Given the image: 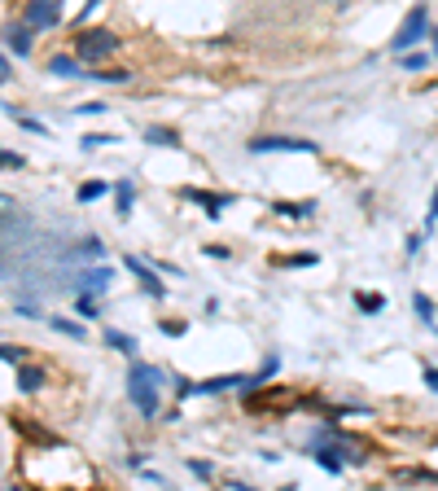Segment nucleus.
Returning <instances> with one entry per match:
<instances>
[{"label": "nucleus", "instance_id": "f257e3e1", "mask_svg": "<svg viewBox=\"0 0 438 491\" xmlns=\"http://www.w3.org/2000/svg\"><path fill=\"white\" fill-rule=\"evenodd\" d=\"M163 382H167V373L158 369V365H136L127 369V399H132L145 417H158V408H163Z\"/></svg>", "mask_w": 438, "mask_h": 491}, {"label": "nucleus", "instance_id": "f03ea898", "mask_svg": "<svg viewBox=\"0 0 438 491\" xmlns=\"http://www.w3.org/2000/svg\"><path fill=\"white\" fill-rule=\"evenodd\" d=\"M75 53H80L88 66L101 62V58H110V53H119V31H110V27H88V31H80V40H75Z\"/></svg>", "mask_w": 438, "mask_h": 491}, {"label": "nucleus", "instance_id": "7ed1b4c3", "mask_svg": "<svg viewBox=\"0 0 438 491\" xmlns=\"http://www.w3.org/2000/svg\"><path fill=\"white\" fill-rule=\"evenodd\" d=\"M425 31H429V9H425V5H412L407 18H403V27H399L395 40H390V48H395V53H407L412 44L425 40Z\"/></svg>", "mask_w": 438, "mask_h": 491}, {"label": "nucleus", "instance_id": "20e7f679", "mask_svg": "<svg viewBox=\"0 0 438 491\" xmlns=\"http://www.w3.org/2000/svg\"><path fill=\"white\" fill-rule=\"evenodd\" d=\"M58 18H62V0H27L22 5V22L31 31H53Z\"/></svg>", "mask_w": 438, "mask_h": 491}, {"label": "nucleus", "instance_id": "39448f33", "mask_svg": "<svg viewBox=\"0 0 438 491\" xmlns=\"http://www.w3.org/2000/svg\"><path fill=\"white\" fill-rule=\"evenodd\" d=\"M250 153H316V141H302V136H254Z\"/></svg>", "mask_w": 438, "mask_h": 491}, {"label": "nucleus", "instance_id": "423d86ee", "mask_svg": "<svg viewBox=\"0 0 438 491\" xmlns=\"http://www.w3.org/2000/svg\"><path fill=\"white\" fill-rule=\"evenodd\" d=\"M5 48H9V53H18V58L31 53V27H27V22H22V27H18V22H9V27H5Z\"/></svg>", "mask_w": 438, "mask_h": 491}, {"label": "nucleus", "instance_id": "0eeeda50", "mask_svg": "<svg viewBox=\"0 0 438 491\" xmlns=\"http://www.w3.org/2000/svg\"><path fill=\"white\" fill-rule=\"evenodd\" d=\"M110 281H114L110 268H88V272L80 276V286H84V294H101V290H110Z\"/></svg>", "mask_w": 438, "mask_h": 491}, {"label": "nucleus", "instance_id": "6e6552de", "mask_svg": "<svg viewBox=\"0 0 438 491\" xmlns=\"http://www.w3.org/2000/svg\"><path fill=\"white\" fill-rule=\"evenodd\" d=\"M48 75H62V80H84L88 70H80V66H75V58L58 53V58H48Z\"/></svg>", "mask_w": 438, "mask_h": 491}, {"label": "nucleus", "instance_id": "1a4fd4ad", "mask_svg": "<svg viewBox=\"0 0 438 491\" xmlns=\"http://www.w3.org/2000/svg\"><path fill=\"white\" fill-rule=\"evenodd\" d=\"M123 264H127V268H132V272L141 276V286H145L149 294H158V298H163V281H158V276H153V272H149V268H145L141 259H132V254H127V259H123Z\"/></svg>", "mask_w": 438, "mask_h": 491}, {"label": "nucleus", "instance_id": "9d476101", "mask_svg": "<svg viewBox=\"0 0 438 491\" xmlns=\"http://www.w3.org/2000/svg\"><path fill=\"white\" fill-rule=\"evenodd\" d=\"M185 198H189V202H202L211 215H219V206H228L224 193H206V189H185Z\"/></svg>", "mask_w": 438, "mask_h": 491}, {"label": "nucleus", "instance_id": "9b49d317", "mask_svg": "<svg viewBox=\"0 0 438 491\" xmlns=\"http://www.w3.org/2000/svg\"><path fill=\"white\" fill-rule=\"evenodd\" d=\"M48 377H44V369H27V365H18V386L22 391H40Z\"/></svg>", "mask_w": 438, "mask_h": 491}, {"label": "nucleus", "instance_id": "f8f14e48", "mask_svg": "<svg viewBox=\"0 0 438 491\" xmlns=\"http://www.w3.org/2000/svg\"><path fill=\"white\" fill-rule=\"evenodd\" d=\"M106 347H114V351H127V355H132V351H136V338H132V333H119V329H106Z\"/></svg>", "mask_w": 438, "mask_h": 491}, {"label": "nucleus", "instance_id": "ddd939ff", "mask_svg": "<svg viewBox=\"0 0 438 491\" xmlns=\"http://www.w3.org/2000/svg\"><path fill=\"white\" fill-rule=\"evenodd\" d=\"M145 141H149V145H167V149H175V145H180V136L171 132V127H149Z\"/></svg>", "mask_w": 438, "mask_h": 491}, {"label": "nucleus", "instance_id": "4468645a", "mask_svg": "<svg viewBox=\"0 0 438 491\" xmlns=\"http://www.w3.org/2000/svg\"><path fill=\"white\" fill-rule=\"evenodd\" d=\"M312 206H316V202H276V211H280V215H290V220H294V215L307 220V215H312Z\"/></svg>", "mask_w": 438, "mask_h": 491}, {"label": "nucleus", "instance_id": "2eb2a0df", "mask_svg": "<svg viewBox=\"0 0 438 491\" xmlns=\"http://www.w3.org/2000/svg\"><path fill=\"white\" fill-rule=\"evenodd\" d=\"M114 198H119V215L127 220V211H132V198H136V189H132V180H123V185L114 189Z\"/></svg>", "mask_w": 438, "mask_h": 491}, {"label": "nucleus", "instance_id": "dca6fc26", "mask_svg": "<svg viewBox=\"0 0 438 491\" xmlns=\"http://www.w3.org/2000/svg\"><path fill=\"white\" fill-rule=\"evenodd\" d=\"M53 329H58V333H66V338H88V329H84V325L62 320V316H53Z\"/></svg>", "mask_w": 438, "mask_h": 491}, {"label": "nucleus", "instance_id": "f3484780", "mask_svg": "<svg viewBox=\"0 0 438 491\" xmlns=\"http://www.w3.org/2000/svg\"><path fill=\"white\" fill-rule=\"evenodd\" d=\"M355 303H359V312H368V316L385 307V298H381V294H355Z\"/></svg>", "mask_w": 438, "mask_h": 491}, {"label": "nucleus", "instance_id": "a211bd4d", "mask_svg": "<svg viewBox=\"0 0 438 491\" xmlns=\"http://www.w3.org/2000/svg\"><path fill=\"white\" fill-rule=\"evenodd\" d=\"M75 312H80L84 320H97V316H101V312H97V298H92V294H80V303H75Z\"/></svg>", "mask_w": 438, "mask_h": 491}, {"label": "nucleus", "instance_id": "6ab92c4d", "mask_svg": "<svg viewBox=\"0 0 438 491\" xmlns=\"http://www.w3.org/2000/svg\"><path fill=\"white\" fill-rule=\"evenodd\" d=\"M101 193H106V185H101V180H88V185H80V193H75V198H80V202H97Z\"/></svg>", "mask_w": 438, "mask_h": 491}, {"label": "nucleus", "instance_id": "aec40b11", "mask_svg": "<svg viewBox=\"0 0 438 491\" xmlns=\"http://www.w3.org/2000/svg\"><path fill=\"white\" fill-rule=\"evenodd\" d=\"M412 307H417V316H421V320L434 329V303H429L425 294H417V298H412Z\"/></svg>", "mask_w": 438, "mask_h": 491}, {"label": "nucleus", "instance_id": "412c9836", "mask_svg": "<svg viewBox=\"0 0 438 491\" xmlns=\"http://www.w3.org/2000/svg\"><path fill=\"white\" fill-rule=\"evenodd\" d=\"M316 460H320V470H329L333 478L342 474V456H333V452H316Z\"/></svg>", "mask_w": 438, "mask_h": 491}, {"label": "nucleus", "instance_id": "4be33fe9", "mask_svg": "<svg viewBox=\"0 0 438 491\" xmlns=\"http://www.w3.org/2000/svg\"><path fill=\"white\" fill-rule=\"evenodd\" d=\"M13 119H18V127H27V132H35V136H48V127L40 123V119H27V114H18V110H9Z\"/></svg>", "mask_w": 438, "mask_h": 491}, {"label": "nucleus", "instance_id": "5701e85b", "mask_svg": "<svg viewBox=\"0 0 438 491\" xmlns=\"http://www.w3.org/2000/svg\"><path fill=\"white\" fill-rule=\"evenodd\" d=\"M425 66H429V62H425L421 53H403V70H407V75H421Z\"/></svg>", "mask_w": 438, "mask_h": 491}, {"label": "nucleus", "instance_id": "b1692460", "mask_svg": "<svg viewBox=\"0 0 438 491\" xmlns=\"http://www.w3.org/2000/svg\"><path fill=\"white\" fill-rule=\"evenodd\" d=\"M0 355H5V365H22V360H27V351H22V347H13V342H5V347H0Z\"/></svg>", "mask_w": 438, "mask_h": 491}, {"label": "nucleus", "instance_id": "393cba45", "mask_svg": "<svg viewBox=\"0 0 438 491\" xmlns=\"http://www.w3.org/2000/svg\"><path fill=\"white\" fill-rule=\"evenodd\" d=\"M75 254H80V259H101V242H97V237H88V242H84L80 250H75Z\"/></svg>", "mask_w": 438, "mask_h": 491}, {"label": "nucleus", "instance_id": "a878e982", "mask_svg": "<svg viewBox=\"0 0 438 491\" xmlns=\"http://www.w3.org/2000/svg\"><path fill=\"white\" fill-rule=\"evenodd\" d=\"M0 158H5V167H9V171H22V153H13V149H5V153H0Z\"/></svg>", "mask_w": 438, "mask_h": 491}, {"label": "nucleus", "instance_id": "bb28decb", "mask_svg": "<svg viewBox=\"0 0 438 491\" xmlns=\"http://www.w3.org/2000/svg\"><path fill=\"white\" fill-rule=\"evenodd\" d=\"M110 141H119V136H110V132H97V136H84V149H88V145H110Z\"/></svg>", "mask_w": 438, "mask_h": 491}, {"label": "nucleus", "instance_id": "cd10ccee", "mask_svg": "<svg viewBox=\"0 0 438 491\" xmlns=\"http://www.w3.org/2000/svg\"><path fill=\"white\" fill-rule=\"evenodd\" d=\"M189 470H193L197 478H206V474H211V465H206V460H189Z\"/></svg>", "mask_w": 438, "mask_h": 491}, {"label": "nucleus", "instance_id": "c85d7f7f", "mask_svg": "<svg viewBox=\"0 0 438 491\" xmlns=\"http://www.w3.org/2000/svg\"><path fill=\"white\" fill-rule=\"evenodd\" d=\"M425 386H429V391H438V369H425Z\"/></svg>", "mask_w": 438, "mask_h": 491}, {"label": "nucleus", "instance_id": "c756f323", "mask_svg": "<svg viewBox=\"0 0 438 491\" xmlns=\"http://www.w3.org/2000/svg\"><path fill=\"white\" fill-rule=\"evenodd\" d=\"M429 224H438V189H434V202H429Z\"/></svg>", "mask_w": 438, "mask_h": 491}, {"label": "nucleus", "instance_id": "7c9ffc66", "mask_svg": "<svg viewBox=\"0 0 438 491\" xmlns=\"http://www.w3.org/2000/svg\"><path fill=\"white\" fill-rule=\"evenodd\" d=\"M434 53H438V31H434Z\"/></svg>", "mask_w": 438, "mask_h": 491}]
</instances>
